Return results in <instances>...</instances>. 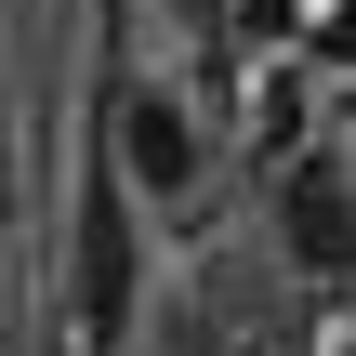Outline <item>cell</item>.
I'll return each instance as SVG.
<instances>
[{
	"mask_svg": "<svg viewBox=\"0 0 356 356\" xmlns=\"http://www.w3.org/2000/svg\"><path fill=\"white\" fill-rule=\"evenodd\" d=\"M119 159H132V185H159V198L198 185V132H185L172 106H119Z\"/></svg>",
	"mask_w": 356,
	"mask_h": 356,
	"instance_id": "6da1fadb",
	"label": "cell"
},
{
	"mask_svg": "<svg viewBox=\"0 0 356 356\" xmlns=\"http://www.w3.org/2000/svg\"><path fill=\"white\" fill-rule=\"evenodd\" d=\"M291 251H304V264H330V277L356 264V211H343V185H330V172H304V185H291Z\"/></svg>",
	"mask_w": 356,
	"mask_h": 356,
	"instance_id": "7a4b0ae2",
	"label": "cell"
}]
</instances>
